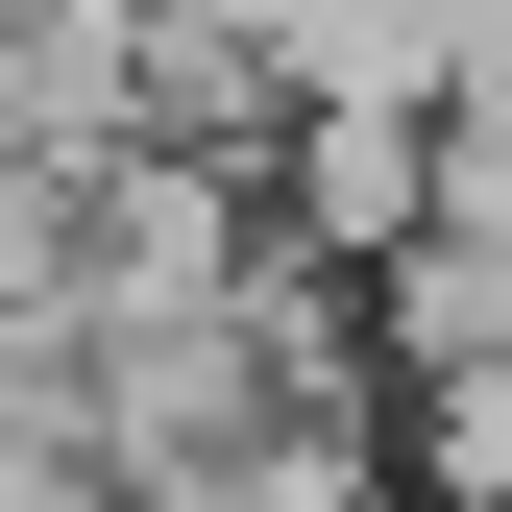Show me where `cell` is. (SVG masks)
I'll use <instances>...</instances> for the list:
<instances>
[{
  "label": "cell",
  "mask_w": 512,
  "mask_h": 512,
  "mask_svg": "<svg viewBox=\"0 0 512 512\" xmlns=\"http://www.w3.org/2000/svg\"><path fill=\"white\" fill-rule=\"evenodd\" d=\"M391 512H464V488H391Z\"/></svg>",
  "instance_id": "6da1fadb"
}]
</instances>
